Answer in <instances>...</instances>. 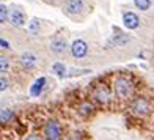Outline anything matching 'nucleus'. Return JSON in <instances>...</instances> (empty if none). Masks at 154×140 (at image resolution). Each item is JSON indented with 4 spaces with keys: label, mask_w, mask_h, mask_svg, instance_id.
Segmentation results:
<instances>
[{
    "label": "nucleus",
    "mask_w": 154,
    "mask_h": 140,
    "mask_svg": "<svg viewBox=\"0 0 154 140\" xmlns=\"http://www.w3.org/2000/svg\"><path fill=\"white\" fill-rule=\"evenodd\" d=\"M134 92V85H132L131 79L128 77H118L115 80V95L121 99H128Z\"/></svg>",
    "instance_id": "1"
},
{
    "label": "nucleus",
    "mask_w": 154,
    "mask_h": 140,
    "mask_svg": "<svg viewBox=\"0 0 154 140\" xmlns=\"http://www.w3.org/2000/svg\"><path fill=\"white\" fill-rule=\"evenodd\" d=\"M131 110H132V114L137 115V117H145V115H148V114H149L151 104H149V101L146 99V98L138 96V98H135V99L132 101V104H131Z\"/></svg>",
    "instance_id": "2"
},
{
    "label": "nucleus",
    "mask_w": 154,
    "mask_h": 140,
    "mask_svg": "<svg viewBox=\"0 0 154 140\" xmlns=\"http://www.w3.org/2000/svg\"><path fill=\"white\" fill-rule=\"evenodd\" d=\"M60 137H61L60 124L55 120L47 121L46 126H44V138H47V140H58Z\"/></svg>",
    "instance_id": "3"
},
{
    "label": "nucleus",
    "mask_w": 154,
    "mask_h": 140,
    "mask_svg": "<svg viewBox=\"0 0 154 140\" xmlns=\"http://www.w3.org/2000/svg\"><path fill=\"white\" fill-rule=\"evenodd\" d=\"M85 10V3L83 0H68V2L63 5V11L69 16H75L80 14V13Z\"/></svg>",
    "instance_id": "4"
},
{
    "label": "nucleus",
    "mask_w": 154,
    "mask_h": 140,
    "mask_svg": "<svg viewBox=\"0 0 154 140\" xmlns=\"http://www.w3.org/2000/svg\"><path fill=\"white\" fill-rule=\"evenodd\" d=\"M8 19H10L11 25H13V27H16V29H20V27H24L25 22H27L24 11H22V10H19V8H14V10H13L10 14H8Z\"/></svg>",
    "instance_id": "5"
},
{
    "label": "nucleus",
    "mask_w": 154,
    "mask_h": 140,
    "mask_svg": "<svg viewBox=\"0 0 154 140\" xmlns=\"http://www.w3.org/2000/svg\"><path fill=\"white\" fill-rule=\"evenodd\" d=\"M71 54L75 58H83L88 54V44L82 39H77L71 44Z\"/></svg>",
    "instance_id": "6"
},
{
    "label": "nucleus",
    "mask_w": 154,
    "mask_h": 140,
    "mask_svg": "<svg viewBox=\"0 0 154 140\" xmlns=\"http://www.w3.org/2000/svg\"><path fill=\"white\" fill-rule=\"evenodd\" d=\"M93 96L96 98V101L101 102V104H107V102H110V99H112L109 88L104 87V85H97V87L94 88V92H93Z\"/></svg>",
    "instance_id": "7"
},
{
    "label": "nucleus",
    "mask_w": 154,
    "mask_h": 140,
    "mask_svg": "<svg viewBox=\"0 0 154 140\" xmlns=\"http://www.w3.org/2000/svg\"><path fill=\"white\" fill-rule=\"evenodd\" d=\"M123 22H124V27H128L129 30H135L140 25V19L135 13L129 11V13H124L123 14Z\"/></svg>",
    "instance_id": "8"
},
{
    "label": "nucleus",
    "mask_w": 154,
    "mask_h": 140,
    "mask_svg": "<svg viewBox=\"0 0 154 140\" xmlns=\"http://www.w3.org/2000/svg\"><path fill=\"white\" fill-rule=\"evenodd\" d=\"M51 51L54 54H57V55H63V54H66L68 51V44H66V41L63 39V38H55L52 43H51Z\"/></svg>",
    "instance_id": "9"
},
{
    "label": "nucleus",
    "mask_w": 154,
    "mask_h": 140,
    "mask_svg": "<svg viewBox=\"0 0 154 140\" xmlns=\"http://www.w3.org/2000/svg\"><path fill=\"white\" fill-rule=\"evenodd\" d=\"M36 63H38L36 55H33L30 52L22 54V57H20V65H22L24 69H33L35 66H36Z\"/></svg>",
    "instance_id": "10"
},
{
    "label": "nucleus",
    "mask_w": 154,
    "mask_h": 140,
    "mask_svg": "<svg viewBox=\"0 0 154 140\" xmlns=\"http://www.w3.org/2000/svg\"><path fill=\"white\" fill-rule=\"evenodd\" d=\"M44 85H46V77H39L33 82V85L30 87V95L32 96H39L41 93H43V90H44Z\"/></svg>",
    "instance_id": "11"
},
{
    "label": "nucleus",
    "mask_w": 154,
    "mask_h": 140,
    "mask_svg": "<svg viewBox=\"0 0 154 140\" xmlns=\"http://www.w3.org/2000/svg\"><path fill=\"white\" fill-rule=\"evenodd\" d=\"M14 120V112L10 109H2L0 110V124H8Z\"/></svg>",
    "instance_id": "12"
},
{
    "label": "nucleus",
    "mask_w": 154,
    "mask_h": 140,
    "mask_svg": "<svg viewBox=\"0 0 154 140\" xmlns=\"http://www.w3.org/2000/svg\"><path fill=\"white\" fill-rule=\"evenodd\" d=\"M93 110H94V107L91 106L90 102H85V104H82V106L79 107V114L82 115V117H90L93 114Z\"/></svg>",
    "instance_id": "13"
},
{
    "label": "nucleus",
    "mask_w": 154,
    "mask_h": 140,
    "mask_svg": "<svg viewBox=\"0 0 154 140\" xmlns=\"http://www.w3.org/2000/svg\"><path fill=\"white\" fill-rule=\"evenodd\" d=\"M52 71L57 74V76H60V77H63V76H65L66 68H65V65H63V63L57 61V63H54V65H52Z\"/></svg>",
    "instance_id": "14"
},
{
    "label": "nucleus",
    "mask_w": 154,
    "mask_h": 140,
    "mask_svg": "<svg viewBox=\"0 0 154 140\" xmlns=\"http://www.w3.org/2000/svg\"><path fill=\"white\" fill-rule=\"evenodd\" d=\"M8 14H10L8 6L3 5V3H0V24H5L6 20H8Z\"/></svg>",
    "instance_id": "15"
},
{
    "label": "nucleus",
    "mask_w": 154,
    "mask_h": 140,
    "mask_svg": "<svg viewBox=\"0 0 154 140\" xmlns=\"http://www.w3.org/2000/svg\"><path fill=\"white\" fill-rule=\"evenodd\" d=\"M134 5L138 10L146 11V10H149V6H151V0H134Z\"/></svg>",
    "instance_id": "16"
},
{
    "label": "nucleus",
    "mask_w": 154,
    "mask_h": 140,
    "mask_svg": "<svg viewBox=\"0 0 154 140\" xmlns=\"http://www.w3.org/2000/svg\"><path fill=\"white\" fill-rule=\"evenodd\" d=\"M10 69V61L5 55H0V74H5Z\"/></svg>",
    "instance_id": "17"
},
{
    "label": "nucleus",
    "mask_w": 154,
    "mask_h": 140,
    "mask_svg": "<svg viewBox=\"0 0 154 140\" xmlns=\"http://www.w3.org/2000/svg\"><path fill=\"white\" fill-rule=\"evenodd\" d=\"M29 32L32 35H36L39 32V20L38 19H32L29 22Z\"/></svg>",
    "instance_id": "18"
},
{
    "label": "nucleus",
    "mask_w": 154,
    "mask_h": 140,
    "mask_svg": "<svg viewBox=\"0 0 154 140\" xmlns=\"http://www.w3.org/2000/svg\"><path fill=\"white\" fill-rule=\"evenodd\" d=\"M8 87H10V82H8V79L0 77V92H5V90H8Z\"/></svg>",
    "instance_id": "19"
},
{
    "label": "nucleus",
    "mask_w": 154,
    "mask_h": 140,
    "mask_svg": "<svg viewBox=\"0 0 154 140\" xmlns=\"http://www.w3.org/2000/svg\"><path fill=\"white\" fill-rule=\"evenodd\" d=\"M0 46H2L3 49H10V43L5 41V39H0Z\"/></svg>",
    "instance_id": "20"
}]
</instances>
